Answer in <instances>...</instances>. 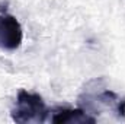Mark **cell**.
I'll return each instance as SVG.
<instances>
[{"label": "cell", "mask_w": 125, "mask_h": 124, "mask_svg": "<svg viewBox=\"0 0 125 124\" xmlns=\"http://www.w3.org/2000/svg\"><path fill=\"white\" fill-rule=\"evenodd\" d=\"M51 121L57 124H77V123H94L96 118L92 117L82 108H55L51 114Z\"/></svg>", "instance_id": "277c9868"}, {"label": "cell", "mask_w": 125, "mask_h": 124, "mask_svg": "<svg viewBox=\"0 0 125 124\" xmlns=\"http://www.w3.org/2000/svg\"><path fill=\"white\" fill-rule=\"evenodd\" d=\"M0 48L6 51H15L21 47L23 31L19 21L0 7Z\"/></svg>", "instance_id": "3957f363"}, {"label": "cell", "mask_w": 125, "mask_h": 124, "mask_svg": "<svg viewBox=\"0 0 125 124\" xmlns=\"http://www.w3.org/2000/svg\"><path fill=\"white\" fill-rule=\"evenodd\" d=\"M48 110L45 107L44 99L41 95L33 92H28L25 89L19 91L16 104L10 112L12 120L16 123H44L48 117Z\"/></svg>", "instance_id": "7a4b0ae2"}, {"label": "cell", "mask_w": 125, "mask_h": 124, "mask_svg": "<svg viewBox=\"0 0 125 124\" xmlns=\"http://www.w3.org/2000/svg\"><path fill=\"white\" fill-rule=\"evenodd\" d=\"M79 105L89 114H97L108 110L116 117L125 118V98L106 89L102 85V79H94L86 85L79 96Z\"/></svg>", "instance_id": "6da1fadb"}]
</instances>
